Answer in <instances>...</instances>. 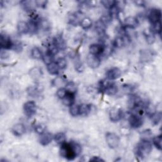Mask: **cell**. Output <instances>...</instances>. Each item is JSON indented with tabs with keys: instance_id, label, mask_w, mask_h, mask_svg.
Here are the masks:
<instances>
[{
	"instance_id": "cell-15",
	"label": "cell",
	"mask_w": 162,
	"mask_h": 162,
	"mask_svg": "<svg viewBox=\"0 0 162 162\" xmlns=\"http://www.w3.org/2000/svg\"><path fill=\"white\" fill-rule=\"evenodd\" d=\"M12 131L15 136L20 137L26 133V129L25 126L23 124L18 123L13 126L12 129Z\"/></svg>"
},
{
	"instance_id": "cell-4",
	"label": "cell",
	"mask_w": 162,
	"mask_h": 162,
	"mask_svg": "<svg viewBox=\"0 0 162 162\" xmlns=\"http://www.w3.org/2000/svg\"><path fill=\"white\" fill-rule=\"evenodd\" d=\"M106 141L110 148L115 149L119 146L120 138L115 133L108 132L106 134Z\"/></svg>"
},
{
	"instance_id": "cell-40",
	"label": "cell",
	"mask_w": 162,
	"mask_h": 162,
	"mask_svg": "<svg viewBox=\"0 0 162 162\" xmlns=\"http://www.w3.org/2000/svg\"><path fill=\"white\" fill-rule=\"evenodd\" d=\"M100 3L105 8L108 10H110L115 5V1H113V0H103V1H101Z\"/></svg>"
},
{
	"instance_id": "cell-37",
	"label": "cell",
	"mask_w": 162,
	"mask_h": 162,
	"mask_svg": "<svg viewBox=\"0 0 162 162\" xmlns=\"http://www.w3.org/2000/svg\"><path fill=\"white\" fill-rule=\"evenodd\" d=\"M69 112L72 117H77L79 115V105L73 104L70 107Z\"/></svg>"
},
{
	"instance_id": "cell-24",
	"label": "cell",
	"mask_w": 162,
	"mask_h": 162,
	"mask_svg": "<svg viewBox=\"0 0 162 162\" xmlns=\"http://www.w3.org/2000/svg\"><path fill=\"white\" fill-rule=\"evenodd\" d=\"M92 24H93L92 20L90 18L87 17L83 18L82 20H81V21L80 22V26L84 30H88L90 29L92 26Z\"/></svg>"
},
{
	"instance_id": "cell-31",
	"label": "cell",
	"mask_w": 162,
	"mask_h": 162,
	"mask_svg": "<svg viewBox=\"0 0 162 162\" xmlns=\"http://www.w3.org/2000/svg\"><path fill=\"white\" fill-rule=\"evenodd\" d=\"M48 52H49L50 54H51L53 56H55L58 54L59 51V49L57 47V46L55 45V43L53 41L48 45Z\"/></svg>"
},
{
	"instance_id": "cell-46",
	"label": "cell",
	"mask_w": 162,
	"mask_h": 162,
	"mask_svg": "<svg viewBox=\"0 0 162 162\" xmlns=\"http://www.w3.org/2000/svg\"><path fill=\"white\" fill-rule=\"evenodd\" d=\"M75 70L77 72H83L84 70L83 64L80 62V60H78L77 62H75Z\"/></svg>"
},
{
	"instance_id": "cell-36",
	"label": "cell",
	"mask_w": 162,
	"mask_h": 162,
	"mask_svg": "<svg viewBox=\"0 0 162 162\" xmlns=\"http://www.w3.org/2000/svg\"><path fill=\"white\" fill-rule=\"evenodd\" d=\"M56 64H57L58 67H59L60 69L63 70L65 69L67 67V60L65 58H60L56 60Z\"/></svg>"
},
{
	"instance_id": "cell-2",
	"label": "cell",
	"mask_w": 162,
	"mask_h": 162,
	"mask_svg": "<svg viewBox=\"0 0 162 162\" xmlns=\"http://www.w3.org/2000/svg\"><path fill=\"white\" fill-rule=\"evenodd\" d=\"M152 151V145L151 141L141 140L137 145L134 150V153L136 158L143 159L146 157Z\"/></svg>"
},
{
	"instance_id": "cell-22",
	"label": "cell",
	"mask_w": 162,
	"mask_h": 162,
	"mask_svg": "<svg viewBox=\"0 0 162 162\" xmlns=\"http://www.w3.org/2000/svg\"><path fill=\"white\" fill-rule=\"evenodd\" d=\"M54 141L58 145H62L66 142V135L64 132H58L54 136Z\"/></svg>"
},
{
	"instance_id": "cell-39",
	"label": "cell",
	"mask_w": 162,
	"mask_h": 162,
	"mask_svg": "<svg viewBox=\"0 0 162 162\" xmlns=\"http://www.w3.org/2000/svg\"><path fill=\"white\" fill-rule=\"evenodd\" d=\"M40 90L34 86H31L27 89V93L31 97H36L39 95Z\"/></svg>"
},
{
	"instance_id": "cell-30",
	"label": "cell",
	"mask_w": 162,
	"mask_h": 162,
	"mask_svg": "<svg viewBox=\"0 0 162 162\" xmlns=\"http://www.w3.org/2000/svg\"><path fill=\"white\" fill-rule=\"evenodd\" d=\"M153 143L154 146L160 151L161 150V143H162V137L161 135L156 136L153 137L152 139Z\"/></svg>"
},
{
	"instance_id": "cell-42",
	"label": "cell",
	"mask_w": 162,
	"mask_h": 162,
	"mask_svg": "<svg viewBox=\"0 0 162 162\" xmlns=\"http://www.w3.org/2000/svg\"><path fill=\"white\" fill-rule=\"evenodd\" d=\"M151 118L153 125H158L161 119V113L160 112H156Z\"/></svg>"
},
{
	"instance_id": "cell-44",
	"label": "cell",
	"mask_w": 162,
	"mask_h": 162,
	"mask_svg": "<svg viewBox=\"0 0 162 162\" xmlns=\"http://www.w3.org/2000/svg\"><path fill=\"white\" fill-rule=\"evenodd\" d=\"M153 27L151 29L152 32L154 34H157L159 35H161V21L152 25Z\"/></svg>"
},
{
	"instance_id": "cell-11",
	"label": "cell",
	"mask_w": 162,
	"mask_h": 162,
	"mask_svg": "<svg viewBox=\"0 0 162 162\" xmlns=\"http://www.w3.org/2000/svg\"><path fill=\"white\" fill-rule=\"evenodd\" d=\"M106 50V46L102 44H93L89 46V53L98 56L103 55Z\"/></svg>"
},
{
	"instance_id": "cell-48",
	"label": "cell",
	"mask_w": 162,
	"mask_h": 162,
	"mask_svg": "<svg viewBox=\"0 0 162 162\" xmlns=\"http://www.w3.org/2000/svg\"><path fill=\"white\" fill-rule=\"evenodd\" d=\"M134 3L139 7H145L146 2L145 1H141V0H139V1H135Z\"/></svg>"
},
{
	"instance_id": "cell-8",
	"label": "cell",
	"mask_w": 162,
	"mask_h": 162,
	"mask_svg": "<svg viewBox=\"0 0 162 162\" xmlns=\"http://www.w3.org/2000/svg\"><path fill=\"white\" fill-rule=\"evenodd\" d=\"M14 43L10 39V37L7 36L5 34H1V38H0V46L3 50H10L13 49L14 46Z\"/></svg>"
},
{
	"instance_id": "cell-18",
	"label": "cell",
	"mask_w": 162,
	"mask_h": 162,
	"mask_svg": "<svg viewBox=\"0 0 162 162\" xmlns=\"http://www.w3.org/2000/svg\"><path fill=\"white\" fill-rule=\"evenodd\" d=\"M17 31L20 34H26L29 32L28 23L24 21H20L17 24Z\"/></svg>"
},
{
	"instance_id": "cell-38",
	"label": "cell",
	"mask_w": 162,
	"mask_h": 162,
	"mask_svg": "<svg viewBox=\"0 0 162 162\" xmlns=\"http://www.w3.org/2000/svg\"><path fill=\"white\" fill-rule=\"evenodd\" d=\"M69 22L70 24H72L74 26H77V25H80V22L81 20H79V18L77 16V15L75 14H72L70 17H69Z\"/></svg>"
},
{
	"instance_id": "cell-34",
	"label": "cell",
	"mask_w": 162,
	"mask_h": 162,
	"mask_svg": "<svg viewBox=\"0 0 162 162\" xmlns=\"http://www.w3.org/2000/svg\"><path fill=\"white\" fill-rule=\"evenodd\" d=\"M145 112L146 113V115L148 116H149V117H151L156 112L155 106L152 103H149L146 105Z\"/></svg>"
},
{
	"instance_id": "cell-14",
	"label": "cell",
	"mask_w": 162,
	"mask_h": 162,
	"mask_svg": "<svg viewBox=\"0 0 162 162\" xmlns=\"http://www.w3.org/2000/svg\"><path fill=\"white\" fill-rule=\"evenodd\" d=\"M124 25L127 28L135 29L139 25V20L134 17L129 16L125 18Z\"/></svg>"
},
{
	"instance_id": "cell-26",
	"label": "cell",
	"mask_w": 162,
	"mask_h": 162,
	"mask_svg": "<svg viewBox=\"0 0 162 162\" xmlns=\"http://www.w3.org/2000/svg\"><path fill=\"white\" fill-rule=\"evenodd\" d=\"M31 56L35 60H40L43 59V54L39 48L34 47L31 50Z\"/></svg>"
},
{
	"instance_id": "cell-1",
	"label": "cell",
	"mask_w": 162,
	"mask_h": 162,
	"mask_svg": "<svg viewBox=\"0 0 162 162\" xmlns=\"http://www.w3.org/2000/svg\"><path fill=\"white\" fill-rule=\"evenodd\" d=\"M60 155L68 160H74L81 152V146L75 142H70L60 146Z\"/></svg>"
},
{
	"instance_id": "cell-13",
	"label": "cell",
	"mask_w": 162,
	"mask_h": 162,
	"mask_svg": "<svg viewBox=\"0 0 162 162\" xmlns=\"http://www.w3.org/2000/svg\"><path fill=\"white\" fill-rule=\"evenodd\" d=\"M122 75L121 70L117 67H113L107 70L106 76L108 80H113L120 77Z\"/></svg>"
},
{
	"instance_id": "cell-21",
	"label": "cell",
	"mask_w": 162,
	"mask_h": 162,
	"mask_svg": "<svg viewBox=\"0 0 162 162\" xmlns=\"http://www.w3.org/2000/svg\"><path fill=\"white\" fill-rule=\"evenodd\" d=\"M91 112V107L88 104H82L79 105V115L83 117L88 116Z\"/></svg>"
},
{
	"instance_id": "cell-25",
	"label": "cell",
	"mask_w": 162,
	"mask_h": 162,
	"mask_svg": "<svg viewBox=\"0 0 162 162\" xmlns=\"http://www.w3.org/2000/svg\"><path fill=\"white\" fill-rule=\"evenodd\" d=\"M39 28L44 31H49L51 29V24L48 20L45 18L40 19L39 22Z\"/></svg>"
},
{
	"instance_id": "cell-12",
	"label": "cell",
	"mask_w": 162,
	"mask_h": 162,
	"mask_svg": "<svg viewBox=\"0 0 162 162\" xmlns=\"http://www.w3.org/2000/svg\"><path fill=\"white\" fill-rule=\"evenodd\" d=\"M54 140V136L48 132H45L40 134L39 137V143L43 146H47Z\"/></svg>"
},
{
	"instance_id": "cell-45",
	"label": "cell",
	"mask_w": 162,
	"mask_h": 162,
	"mask_svg": "<svg viewBox=\"0 0 162 162\" xmlns=\"http://www.w3.org/2000/svg\"><path fill=\"white\" fill-rule=\"evenodd\" d=\"M34 2L36 7L41 8H46L48 3V2L45 1V0H38V1H35Z\"/></svg>"
},
{
	"instance_id": "cell-27",
	"label": "cell",
	"mask_w": 162,
	"mask_h": 162,
	"mask_svg": "<svg viewBox=\"0 0 162 162\" xmlns=\"http://www.w3.org/2000/svg\"><path fill=\"white\" fill-rule=\"evenodd\" d=\"M125 44L126 40L122 36H117L113 40V45L117 48H121L124 47Z\"/></svg>"
},
{
	"instance_id": "cell-47",
	"label": "cell",
	"mask_w": 162,
	"mask_h": 162,
	"mask_svg": "<svg viewBox=\"0 0 162 162\" xmlns=\"http://www.w3.org/2000/svg\"><path fill=\"white\" fill-rule=\"evenodd\" d=\"M91 161H105V160L103 159H102L101 158H100L99 156H93L92 157V158H91L90 160Z\"/></svg>"
},
{
	"instance_id": "cell-10",
	"label": "cell",
	"mask_w": 162,
	"mask_h": 162,
	"mask_svg": "<svg viewBox=\"0 0 162 162\" xmlns=\"http://www.w3.org/2000/svg\"><path fill=\"white\" fill-rule=\"evenodd\" d=\"M88 65L91 69H97L101 64V59L99 56L89 54L86 58Z\"/></svg>"
},
{
	"instance_id": "cell-33",
	"label": "cell",
	"mask_w": 162,
	"mask_h": 162,
	"mask_svg": "<svg viewBox=\"0 0 162 162\" xmlns=\"http://www.w3.org/2000/svg\"><path fill=\"white\" fill-rule=\"evenodd\" d=\"M53 58L54 56H53L51 54H50L49 52L47 51L45 55H43V57L42 60H43L44 63L46 65H48L53 62Z\"/></svg>"
},
{
	"instance_id": "cell-16",
	"label": "cell",
	"mask_w": 162,
	"mask_h": 162,
	"mask_svg": "<svg viewBox=\"0 0 162 162\" xmlns=\"http://www.w3.org/2000/svg\"><path fill=\"white\" fill-rule=\"evenodd\" d=\"M30 77L35 81H37L40 79L43 75V72L41 69L39 67H34L29 71Z\"/></svg>"
},
{
	"instance_id": "cell-17",
	"label": "cell",
	"mask_w": 162,
	"mask_h": 162,
	"mask_svg": "<svg viewBox=\"0 0 162 162\" xmlns=\"http://www.w3.org/2000/svg\"><path fill=\"white\" fill-rule=\"evenodd\" d=\"M75 94L74 93H67L66 96L62 99L63 104L67 107H70L73 104H74L75 101Z\"/></svg>"
},
{
	"instance_id": "cell-5",
	"label": "cell",
	"mask_w": 162,
	"mask_h": 162,
	"mask_svg": "<svg viewBox=\"0 0 162 162\" xmlns=\"http://www.w3.org/2000/svg\"><path fill=\"white\" fill-rule=\"evenodd\" d=\"M23 108L25 115L30 118L36 113L37 107L34 101H29L24 103Z\"/></svg>"
},
{
	"instance_id": "cell-20",
	"label": "cell",
	"mask_w": 162,
	"mask_h": 162,
	"mask_svg": "<svg viewBox=\"0 0 162 162\" xmlns=\"http://www.w3.org/2000/svg\"><path fill=\"white\" fill-rule=\"evenodd\" d=\"M107 25L105 24L102 20L99 19V20H98L95 24V29L99 35H103L105 34V32L107 29Z\"/></svg>"
},
{
	"instance_id": "cell-3",
	"label": "cell",
	"mask_w": 162,
	"mask_h": 162,
	"mask_svg": "<svg viewBox=\"0 0 162 162\" xmlns=\"http://www.w3.org/2000/svg\"><path fill=\"white\" fill-rule=\"evenodd\" d=\"M99 88L100 91L104 92L105 94L110 96L115 95L118 91V88L117 85L115 83L110 82L109 80L101 81Z\"/></svg>"
},
{
	"instance_id": "cell-32",
	"label": "cell",
	"mask_w": 162,
	"mask_h": 162,
	"mask_svg": "<svg viewBox=\"0 0 162 162\" xmlns=\"http://www.w3.org/2000/svg\"><path fill=\"white\" fill-rule=\"evenodd\" d=\"M152 136H153V133L150 130L144 131L141 134V140H144V141H150L151 139H152Z\"/></svg>"
},
{
	"instance_id": "cell-29",
	"label": "cell",
	"mask_w": 162,
	"mask_h": 162,
	"mask_svg": "<svg viewBox=\"0 0 162 162\" xmlns=\"http://www.w3.org/2000/svg\"><path fill=\"white\" fill-rule=\"evenodd\" d=\"M20 3L22 7L27 12H31L33 10V5H36L35 2L32 1H22Z\"/></svg>"
},
{
	"instance_id": "cell-41",
	"label": "cell",
	"mask_w": 162,
	"mask_h": 162,
	"mask_svg": "<svg viewBox=\"0 0 162 162\" xmlns=\"http://www.w3.org/2000/svg\"><path fill=\"white\" fill-rule=\"evenodd\" d=\"M34 130H35L36 133L40 135V134H43L44 132H46V126L43 124H37L35 126Z\"/></svg>"
},
{
	"instance_id": "cell-49",
	"label": "cell",
	"mask_w": 162,
	"mask_h": 162,
	"mask_svg": "<svg viewBox=\"0 0 162 162\" xmlns=\"http://www.w3.org/2000/svg\"><path fill=\"white\" fill-rule=\"evenodd\" d=\"M7 56H8V53L7 51H5V50H3L2 49V51H1V58L2 59H5Z\"/></svg>"
},
{
	"instance_id": "cell-43",
	"label": "cell",
	"mask_w": 162,
	"mask_h": 162,
	"mask_svg": "<svg viewBox=\"0 0 162 162\" xmlns=\"http://www.w3.org/2000/svg\"><path fill=\"white\" fill-rule=\"evenodd\" d=\"M67 91L65 88H60L56 91V96L60 99H63L64 97L66 96Z\"/></svg>"
},
{
	"instance_id": "cell-28",
	"label": "cell",
	"mask_w": 162,
	"mask_h": 162,
	"mask_svg": "<svg viewBox=\"0 0 162 162\" xmlns=\"http://www.w3.org/2000/svg\"><path fill=\"white\" fill-rule=\"evenodd\" d=\"M59 67H58L57 64L55 62H53L51 64L47 65V70L51 75H58L59 74Z\"/></svg>"
},
{
	"instance_id": "cell-6",
	"label": "cell",
	"mask_w": 162,
	"mask_h": 162,
	"mask_svg": "<svg viewBox=\"0 0 162 162\" xmlns=\"http://www.w3.org/2000/svg\"><path fill=\"white\" fill-rule=\"evenodd\" d=\"M129 123L130 126L133 129H137L143 124V119L142 116L136 113H133L130 115L129 118Z\"/></svg>"
},
{
	"instance_id": "cell-35",
	"label": "cell",
	"mask_w": 162,
	"mask_h": 162,
	"mask_svg": "<svg viewBox=\"0 0 162 162\" xmlns=\"http://www.w3.org/2000/svg\"><path fill=\"white\" fill-rule=\"evenodd\" d=\"M65 89L68 93L75 94L77 91V85L74 82L67 83L65 86Z\"/></svg>"
},
{
	"instance_id": "cell-23",
	"label": "cell",
	"mask_w": 162,
	"mask_h": 162,
	"mask_svg": "<svg viewBox=\"0 0 162 162\" xmlns=\"http://www.w3.org/2000/svg\"><path fill=\"white\" fill-rule=\"evenodd\" d=\"M145 36L146 40V43L148 45H153L155 41V34L150 29L146 30L145 31Z\"/></svg>"
},
{
	"instance_id": "cell-7",
	"label": "cell",
	"mask_w": 162,
	"mask_h": 162,
	"mask_svg": "<svg viewBox=\"0 0 162 162\" xmlns=\"http://www.w3.org/2000/svg\"><path fill=\"white\" fill-rule=\"evenodd\" d=\"M161 12L158 8H152L150 10L148 14V18L149 21L153 25L160 21H161Z\"/></svg>"
},
{
	"instance_id": "cell-19",
	"label": "cell",
	"mask_w": 162,
	"mask_h": 162,
	"mask_svg": "<svg viewBox=\"0 0 162 162\" xmlns=\"http://www.w3.org/2000/svg\"><path fill=\"white\" fill-rule=\"evenodd\" d=\"M53 42L58 48L59 50H65L67 48V43L62 37H57L53 39Z\"/></svg>"
},
{
	"instance_id": "cell-9",
	"label": "cell",
	"mask_w": 162,
	"mask_h": 162,
	"mask_svg": "<svg viewBox=\"0 0 162 162\" xmlns=\"http://www.w3.org/2000/svg\"><path fill=\"white\" fill-rule=\"evenodd\" d=\"M123 117V112L120 108L114 107L109 112V118L112 122H117Z\"/></svg>"
}]
</instances>
